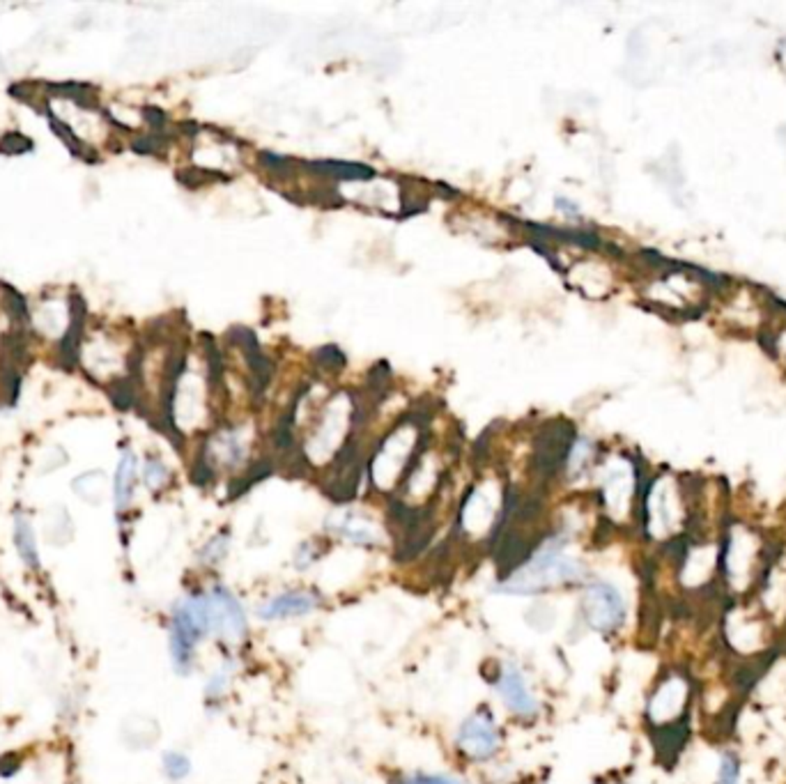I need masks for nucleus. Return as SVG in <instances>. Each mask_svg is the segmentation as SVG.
<instances>
[{"mask_svg": "<svg viewBox=\"0 0 786 784\" xmlns=\"http://www.w3.org/2000/svg\"><path fill=\"white\" fill-rule=\"evenodd\" d=\"M393 784H465L462 779L456 778H449V775H426V773H416L410 775V778L405 779H398V782Z\"/></svg>", "mask_w": 786, "mask_h": 784, "instance_id": "obj_15", "label": "nucleus"}, {"mask_svg": "<svg viewBox=\"0 0 786 784\" xmlns=\"http://www.w3.org/2000/svg\"><path fill=\"white\" fill-rule=\"evenodd\" d=\"M161 769H164L166 778L173 779V782H180V779H185L191 773V761L182 752H166L164 761H161Z\"/></svg>", "mask_w": 786, "mask_h": 784, "instance_id": "obj_11", "label": "nucleus"}, {"mask_svg": "<svg viewBox=\"0 0 786 784\" xmlns=\"http://www.w3.org/2000/svg\"><path fill=\"white\" fill-rule=\"evenodd\" d=\"M308 168L322 173V175L343 177V180H368V177H373V168L361 166V164H346V161H317V164H311Z\"/></svg>", "mask_w": 786, "mask_h": 784, "instance_id": "obj_10", "label": "nucleus"}, {"mask_svg": "<svg viewBox=\"0 0 786 784\" xmlns=\"http://www.w3.org/2000/svg\"><path fill=\"white\" fill-rule=\"evenodd\" d=\"M741 779V769H738V760L734 754H724L720 764V778L717 784H738Z\"/></svg>", "mask_w": 786, "mask_h": 784, "instance_id": "obj_13", "label": "nucleus"}, {"mask_svg": "<svg viewBox=\"0 0 786 784\" xmlns=\"http://www.w3.org/2000/svg\"><path fill=\"white\" fill-rule=\"evenodd\" d=\"M317 605H320V599H317L313 591H306V589H290V591L279 593V596L267 600L265 605H260L258 617L265 619V621L306 617V614H311Z\"/></svg>", "mask_w": 786, "mask_h": 784, "instance_id": "obj_7", "label": "nucleus"}, {"mask_svg": "<svg viewBox=\"0 0 786 784\" xmlns=\"http://www.w3.org/2000/svg\"><path fill=\"white\" fill-rule=\"evenodd\" d=\"M226 550H228V538L216 536L214 541H212V543L205 548V553H203V559H205V563H219L221 559H223V554H226Z\"/></svg>", "mask_w": 786, "mask_h": 784, "instance_id": "obj_17", "label": "nucleus"}, {"mask_svg": "<svg viewBox=\"0 0 786 784\" xmlns=\"http://www.w3.org/2000/svg\"><path fill=\"white\" fill-rule=\"evenodd\" d=\"M203 599H205L210 633L231 642L244 638L246 612L226 587H212L210 591H203Z\"/></svg>", "mask_w": 786, "mask_h": 784, "instance_id": "obj_4", "label": "nucleus"}, {"mask_svg": "<svg viewBox=\"0 0 786 784\" xmlns=\"http://www.w3.org/2000/svg\"><path fill=\"white\" fill-rule=\"evenodd\" d=\"M136 488V458L129 451L122 456L116 472V506L118 511H127L134 499Z\"/></svg>", "mask_w": 786, "mask_h": 784, "instance_id": "obj_9", "label": "nucleus"}, {"mask_svg": "<svg viewBox=\"0 0 786 784\" xmlns=\"http://www.w3.org/2000/svg\"><path fill=\"white\" fill-rule=\"evenodd\" d=\"M228 684H231V674H228V667L216 669L214 676H212V679L207 681V697H210V699H219L221 694H223L228 690Z\"/></svg>", "mask_w": 786, "mask_h": 784, "instance_id": "obj_14", "label": "nucleus"}, {"mask_svg": "<svg viewBox=\"0 0 786 784\" xmlns=\"http://www.w3.org/2000/svg\"><path fill=\"white\" fill-rule=\"evenodd\" d=\"M458 748L476 761L492 760L499 750V729L488 711H476L458 729Z\"/></svg>", "mask_w": 786, "mask_h": 784, "instance_id": "obj_5", "label": "nucleus"}, {"mask_svg": "<svg viewBox=\"0 0 786 784\" xmlns=\"http://www.w3.org/2000/svg\"><path fill=\"white\" fill-rule=\"evenodd\" d=\"M582 617L596 633H616L626 621V603L621 591L605 580L592 582L582 599Z\"/></svg>", "mask_w": 786, "mask_h": 784, "instance_id": "obj_3", "label": "nucleus"}, {"mask_svg": "<svg viewBox=\"0 0 786 784\" xmlns=\"http://www.w3.org/2000/svg\"><path fill=\"white\" fill-rule=\"evenodd\" d=\"M497 693L508 711L520 718H534L538 713V699L531 693L525 674L516 665H504L497 679Z\"/></svg>", "mask_w": 786, "mask_h": 784, "instance_id": "obj_6", "label": "nucleus"}, {"mask_svg": "<svg viewBox=\"0 0 786 784\" xmlns=\"http://www.w3.org/2000/svg\"><path fill=\"white\" fill-rule=\"evenodd\" d=\"M143 481H146V486L150 490L164 488L166 483H168V469H166V465L161 460H147L146 468H143Z\"/></svg>", "mask_w": 786, "mask_h": 784, "instance_id": "obj_12", "label": "nucleus"}, {"mask_svg": "<svg viewBox=\"0 0 786 784\" xmlns=\"http://www.w3.org/2000/svg\"><path fill=\"white\" fill-rule=\"evenodd\" d=\"M205 635H210V624L203 593H191L177 600L171 614V658L177 672H189L195 647Z\"/></svg>", "mask_w": 786, "mask_h": 784, "instance_id": "obj_2", "label": "nucleus"}, {"mask_svg": "<svg viewBox=\"0 0 786 784\" xmlns=\"http://www.w3.org/2000/svg\"><path fill=\"white\" fill-rule=\"evenodd\" d=\"M317 362L327 368H338V371L346 366V357H343L341 347H334V345L322 347L320 353H317Z\"/></svg>", "mask_w": 786, "mask_h": 784, "instance_id": "obj_16", "label": "nucleus"}, {"mask_svg": "<svg viewBox=\"0 0 786 784\" xmlns=\"http://www.w3.org/2000/svg\"><path fill=\"white\" fill-rule=\"evenodd\" d=\"M586 569L577 559L566 557L561 548H545L536 553L520 569L499 584V591L516 593V596H536L545 589L559 584L580 582Z\"/></svg>", "mask_w": 786, "mask_h": 784, "instance_id": "obj_1", "label": "nucleus"}, {"mask_svg": "<svg viewBox=\"0 0 786 784\" xmlns=\"http://www.w3.org/2000/svg\"><path fill=\"white\" fill-rule=\"evenodd\" d=\"M14 548L28 569L40 571V550H37L35 529H33L31 520L25 518L24 513L14 515Z\"/></svg>", "mask_w": 786, "mask_h": 784, "instance_id": "obj_8", "label": "nucleus"}]
</instances>
